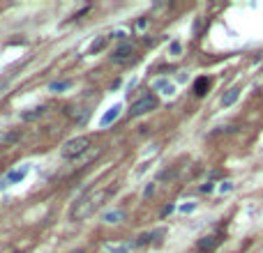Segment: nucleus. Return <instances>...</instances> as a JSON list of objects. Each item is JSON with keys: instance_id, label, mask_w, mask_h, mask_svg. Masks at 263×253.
<instances>
[{"instance_id": "1", "label": "nucleus", "mask_w": 263, "mask_h": 253, "mask_svg": "<svg viewBox=\"0 0 263 253\" xmlns=\"http://www.w3.org/2000/svg\"><path fill=\"white\" fill-rule=\"evenodd\" d=\"M113 191H115L113 184H109V187H102V189H93V191H88L86 196H81V198L77 200L74 210H72V219H77V221L88 219V216H90L95 210H97L99 205H102L106 198H109L111 194H113Z\"/></svg>"}, {"instance_id": "2", "label": "nucleus", "mask_w": 263, "mask_h": 253, "mask_svg": "<svg viewBox=\"0 0 263 253\" xmlns=\"http://www.w3.org/2000/svg\"><path fill=\"white\" fill-rule=\"evenodd\" d=\"M88 147H90V138L88 136H77V138H70L67 143H62L60 154H62V159H77Z\"/></svg>"}, {"instance_id": "3", "label": "nucleus", "mask_w": 263, "mask_h": 253, "mask_svg": "<svg viewBox=\"0 0 263 253\" xmlns=\"http://www.w3.org/2000/svg\"><path fill=\"white\" fill-rule=\"evenodd\" d=\"M28 173H30V163H21V166L12 168V171L7 173L5 178L0 180V191H3V189L14 187V184H21L23 180L28 178Z\"/></svg>"}, {"instance_id": "4", "label": "nucleus", "mask_w": 263, "mask_h": 253, "mask_svg": "<svg viewBox=\"0 0 263 253\" xmlns=\"http://www.w3.org/2000/svg\"><path fill=\"white\" fill-rule=\"evenodd\" d=\"M157 97H155L153 92H150V95H143L141 99H137V102L132 104V111L129 113L134 115V118H139V115H143V113H150V111H153V108H157Z\"/></svg>"}, {"instance_id": "5", "label": "nucleus", "mask_w": 263, "mask_h": 253, "mask_svg": "<svg viewBox=\"0 0 263 253\" xmlns=\"http://www.w3.org/2000/svg\"><path fill=\"white\" fill-rule=\"evenodd\" d=\"M120 113H122V104H113V106H111L109 111L102 115V120H99V127H102V129H104V127H111L115 120L120 118Z\"/></svg>"}, {"instance_id": "6", "label": "nucleus", "mask_w": 263, "mask_h": 253, "mask_svg": "<svg viewBox=\"0 0 263 253\" xmlns=\"http://www.w3.org/2000/svg\"><path fill=\"white\" fill-rule=\"evenodd\" d=\"M153 90L155 92H162V95H166V97L175 95V86L169 81V78H157V81L153 83Z\"/></svg>"}, {"instance_id": "7", "label": "nucleus", "mask_w": 263, "mask_h": 253, "mask_svg": "<svg viewBox=\"0 0 263 253\" xmlns=\"http://www.w3.org/2000/svg\"><path fill=\"white\" fill-rule=\"evenodd\" d=\"M132 55H134V49H132L129 44H122L120 49L113 51V55H111V58H113V62H125V60H129Z\"/></svg>"}, {"instance_id": "8", "label": "nucleus", "mask_w": 263, "mask_h": 253, "mask_svg": "<svg viewBox=\"0 0 263 253\" xmlns=\"http://www.w3.org/2000/svg\"><path fill=\"white\" fill-rule=\"evenodd\" d=\"M238 97H240V88H238V86H233V88H231V90L224 95V97H222V106H224V108L233 106V104L238 102Z\"/></svg>"}, {"instance_id": "9", "label": "nucleus", "mask_w": 263, "mask_h": 253, "mask_svg": "<svg viewBox=\"0 0 263 253\" xmlns=\"http://www.w3.org/2000/svg\"><path fill=\"white\" fill-rule=\"evenodd\" d=\"M122 219H125V212L122 210H111L102 214V221H106V223H120Z\"/></svg>"}, {"instance_id": "10", "label": "nucleus", "mask_w": 263, "mask_h": 253, "mask_svg": "<svg viewBox=\"0 0 263 253\" xmlns=\"http://www.w3.org/2000/svg\"><path fill=\"white\" fill-rule=\"evenodd\" d=\"M164 235V230H153V232H146V235H141L137 239V242H134V246H146V244H150L155 239V237H162Z\"/></svg>"}, {"instance_id": "11", "label": "nucleus", "mask_w": 263, "mask_h": 253, "mask_svg": "<svg viewBox=\"0 0 263 253\" xmlns=\"http://www.w3.org/2000/svg\"><path fill=\"white\" fill-rule=\"evenodd\" d=\"M217 244H219V237L217 235H208V237H203L201 242H199V248H201V251H213Z\"/></svg>"}, {"instance_id": "12", "label": "nucleus", "mask_w": 263, "mask_h": 253, "mask_svg": "<svg viewBox=\"0 0 263 253\" xmlns=\"http://www.w3.org/2000/svg\"><path fill=\"white\" fill-rule=\"evenodd\" d=\"M44 113V106H37V108H30L28 113H21V120H26V122H33V120H37L39 115Z\"/></svg>"}, {"instance_id": "13", "label": "nucleus", "mask_w": 263, "mask_h": 253, "mask_svg": "<svg viewBox=\"0 0 263 253\" xmlns=\"http://www.w3.org/2000/svg\"><path fill=\"white\" fill-rule=\"evenodd\" d=\"M208 86H210V81L206 78V76H201V78H196V83H194V92H196L199 97H201V95H206Z\"/></svg>"}, {"instance_id": "14", "label": "nucleus", "mask_w": 263, "mask_h": 253, "mask_svg": "<svg viewBox=\"0 0 263 253\" xmlns=\"http://www.w3.org/2000/svg\"><path fill=\"white\" fill-rule=\"evenodd\" d=\"M104 46H106V37H99L97 42H93L90 46H88V51H90V53H99Z\"/></svg>"}, {"instance_id": "15", "label": "nucleus", "mask_w": 263, "mask_h": 253, "mask_svg": "<svg viewBox=\"0 0 263 253\" xmlns=\"http://www.w3.org/2000/svg\"><path fill=\"white\" fill-rule=\"evenodd\" d=\"M70 86H72L70 81H55V83H51V86H49V90L51 92H62V90H67Z\"/></svg>"}, {"instance_id": "16", "label": "nucleus", "mask_w": 263, "mask_h": 253, "mask_svg": "<svg viewBox=\"0 0 263 253\" xmlns=\"http://www.w3.org/2000/svg\"><path fill=\"white\" fill-rule=\"evenodd\" d=\"M233 191V182H222L219 184V194L224 196V194H231Z\"/></svg>"}, {"instance_id": "17", "label": "nucleus", "mask_w": 263, "mask_h": 253, "mask_svg": "<svg viewBox=\"0 0 263 253\" xmlns=\"http://www.w3.org/2000/svg\"><path fill=\"white\" fill-rule=\"evenodd\" d=\"M178 210H180L182 214H189V212H194V210H196V203H185V205H180Z\"/></svg>"}, {"instance_id": "18", "label": "nucleus", "mask_w": 263, "mask_h": 253, "mask_svg": "<svg viewBox=\"0 0 263 253\" xmlns=\"http://www.w3.org/2000/svg\"><path fill=\"white\" fill-rule=\"evenodd\" d=\"M148 166H150V163H148V161H143V163H141V166H139V168H137V173H134V175H137V178H141L143 173L148 171Z\"/></svg>"}, {"instance_id": "19", "label": "nucleus", "mask_w": 263, "mask_h": 253, "mask_svg": "<svg viewBox=\"0 0 263 253\" xmlns=\"http://www.w3.org/2000/svg\"><path fill=\"white\" fill-rule=\"evenodd\" d=\"M180 51H182V46H180V44H178V42H173V44H171V53H173V55H178V53H180Z\"/></svg>"}, {"instance_id": "20", "label": "nucleus", "mask_w": 263, "mask_h": 253, "mask_svg": "<svg viewBox=\"0 0 263 253\" xmlns=\"http://www.w3.org/2000/svg\"><path fill=\"white\" fill-rule=\"evenodd\" d=\"M201 191H203V194H210V191H213V184H210V182H206V184H203V187H201Z\"/></svg>"}, {"instance_id": "21", "label": "nucleus", "mask_w": 263, "mask_h": 253, "mask_svg": "<svg viewBox=\"0 0 263 253\" xmlns=\"http://www.w3.org/2000/svg\"><path fill=\"white\" fill-rule=\"evenodd\" d=\"M153 191H155V184H148V187H146V191H143V194H146V196H150V194H153Z\"/></svg>"}, {"instance_id": "22", "label": "nucleus", "mask_w": 263, "mask_h": 253, "mask_svg": "<svg viewBox=\"0 0 263 253\" xmlns=\"http://www.w3.org/2000/svg\"><path fill=\"white\" fill-rule=\"evenodd\" d=\"M173 212V205H169V207H164V212H162V216H166V214H171Z\"/></svg>"}, {"instance_id": "23", "label": "nucleus", "mask_w": 263, "mask_h": 253, "mask_svg": "<svg viewBox=\"0 0 263 253\" xmlns=\"http://www.w3.org/2000/svg\"><path fill=\"white\" fill-rule=\"evenodd\" d=\"M5 88H7V81H0V92L5 90Z\"/></svg>"}]
</instances>
